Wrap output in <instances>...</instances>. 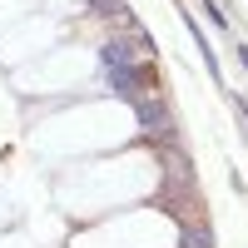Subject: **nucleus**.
<instances>
[{"mask_svg":"<svg viewBox=\"0 0 248 248\" xmlns=\"http://www.w3.org/2000/svg\"><path fill=\"white\" fill-rule=\"evenodd\" d=\"M203 15H209V20H214L218 30H229V20H223V10H218V0H203Z\"/></svg>","mask_w":248,"mask_h":248,"instance_id":"obj_4","label":"nucleus"},{"mask_svg":"<svg viewBox=\"0 0 248 248\" xmlns=\"http://www.w3.org/2000/svg\"><path fill=\"white\" fill-rule=\"evenodd\" d=\"M179 248H214V243H209L203 229H184V233H179Z\"/></svg>","mask_w":248,"mask_h":248,"instance_id":"obj_2","label":"nucleus"},{"mask_svg":"<svg viewBox=\"0 0 248 248\" xmlns=\"http://www.w3.org/2000/svg\"><path fill=\"white\" fill-rule=\"evenodd\" d=\"M238 114H243V129H248V99H238Z\"/></svg>","mask_w":248,"mask_h":248,"instance_id":"obj_5","label":"nucleus"},{"mask_svg":"<svg viewBox=\"0 0 248 248\" xmlns=\"http://www.w3.org/2000/svg\"><path fill=\"white\" fill-rule=\"evenodd\" d=\"M129 105L139 114V129L144 134H174V119H169V109H164L159 94H139V99H129Z\"/></svg>","mask_w":248,"mask_h":248,"instance_id":"obj_1","label":"nucleus"},{"mask_svg":"<svg viewBox=\"0 0 248 248\" xmlns=\"http://www.w3.org/2000/svg\"><path fill=\"white\" fill-rule=\"evenodd\" d=\"M238 60H243V70H248V45H238Z\"/></svg>","mask_w":248,"mask_h":248,"instance_id":"obj_6","label":"nucleus"},{"mask_svg":"<svg viewBox=\"0 0 248 248\" xmlns=\"http://www.w3.org/2000/svg\"><path fill=\"white\" fill-rule=\"evenodd\" d=\"M90 5L99 15H119V20H129V10H124V0H90Z\"/></svg>","mask_w":248,"mask_h":248,"instance_id":"obj_3","label":"nucleus"}]
</instances>
